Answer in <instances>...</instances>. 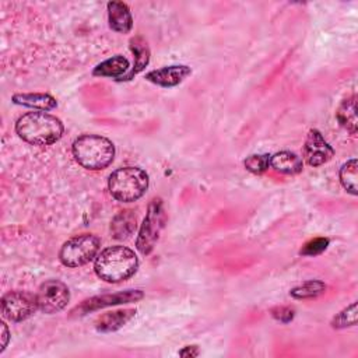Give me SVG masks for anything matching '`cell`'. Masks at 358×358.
Listing matches in <instances>:
<instances>
[{"instance_id":"5bb4252c","label":"cell","mask_w":358,"mask_h":358,"mask_svg":"<svg viewBox=\"0 0 358 358\" xmlns=\"http://www.w3.org/2000/svg\"><path fill=\"white\" fill-rule=\"evenodd\" d=\"M129 46H130V50L134 55V66L119 81H122V80H131L136 74L143 71L145 69V66L148 64V62H150V48H148L147 41L143 36H140V35L133 36L129 41Z\"/></svg>"},{"instance_id":"ac0fdd59","label":"cell","mask_w":358,"mask_h":358,"mask_svg":"<svg viewBox=\"0 0 358 358\" xmlns=\"http://www.w3.org/2000/svg\"><path fill=\"white\" fill-rule=\"evenodd\" d=\"M338 123L352 136L357 134V127H358V119H357V96L352 95L347 99H344L337 112H336Z\"/></svg>"},{"instance_id":"4fadbf2b","label":"cell","mask_w":358,"mask_h":358,"mask_svg":"<svg viewBox=\"0 0 358 358\" xmlns=\"http://www.w3.org/2000/svg\"><path fill=\"white\" fill-rule=\"evenodd\" d=\"M270 168L282 175H296L303 169V161L291 151H280L270 157Z\"/></svg>"},{"instance_id":"7c38bea8","label":"cell","mask_w":358,"mask_h":358,"mask_svg":"<svg viewBox=\"0 0 358 358\" xmlns=\"http://www.w3.org/2000/svg\"><path fill=\"white\" fill-rule=\"evenodd\" d=\"M106 7L109 27L119 34L130 32L133 28V17L129 6L123 1H109Z\"/></svg>"},{"instance_id":"7402d4cb","label":"cell","mask_w":358,"mask_h":358,"mask_svg":"<svg viewBox=\"0 0 358 358\" xmlns=\"http://www.w3.org/2000/svg\"><path fill=\"white\" fill-rule=\"evenodd\" d=\"M333 329H344L348 326L357 324V302H352L350 306L344 308L340 313H337L331 322Z\"/></svg>"},{"instance_id":"44dd1931","label":"cell","mask_w":358,"mask_h":358,"mask_svg":"<svg viewBox=\"0 0 358 358\" xmlns=\"http://www.w3.org/2000/svg\"><path fill=\"white\" fill-rule=\"evenodd\" d=\"M324 292H326V284L323 281L309 280L298 287H294L289 291V295L294 296L295 299H310V298H316Z\"/></svg>"},{"instance_id":"6da1fadb","label":"cell","mask_w":358,"mask_h":358,"mask_svg":"<svg viewBox=\"0 0 358 358\" xmlns=\"http://www.w3.org/2000/svg\"><path fill=\"white\" fill-rule=\"evenodd\" d=\"M64 126L62 120L48 112H28L18 117L15 133L21 140L32 145H50L60 140Z\"/></svg>"},{"instance_id":"4316f807","label":"cell","mask_w":358,"mask_h":358,"mask_svg":"<svg viewBox=\"0 0 358 358\" xmlns=\"http://www.w3.org/2000/svg\"><path fill=\"white\" fill-rule=\"evenodd\" d=\"M179 355H182V357H197L199 355V348H197V345H186L183 350L179 351Z\"/></svg>"},{"instance_id":"3957f363","label":"cell","mask_w":358,"mask_h":358,"mask_svg":"<svg viewBox=\"0 0 358 358\" xmlns=\"http://www.w3.org/2000/svg\"><path fill=\"white\" fill-rule=\"evenodd\" d=\"M74 159L88 171H101L109 166L115 158L113 143L98 134H83L71 145Z\"/></svg>"},{"instance_id":"30bf717a","label":"cell","mask_w":358,"mask_h":358,"mask_svg":"<svg viewBox=\"0 0 358 358\" xmlns=\"http://www.w3.org/2000/svg\"><path fill=\"white\" fill-rule=\"evenodd\" d=\"M334 155L333 147L324 140L322 133L310 129L306 134L303 144V159L308 165L316 168L329 162Z\"/></svg>"},{"instance_id":"8fae6325","label":"cell","mask_w":358,"mask_h":358,"mask_svg":"<svg viewBox=\"0 0 358 358\" xmlns=\"http://www.w3.org/2000/svg\"><path fill=\"white\" fill-rule=\"evenodd\" d=\"M190 74H192V69L189 66L173 64V66H166V67L148 71L145 74V80L155 85L169 88V87H176Z\"/></svg>"},{"instance_id":"ffe728a7","label":"cell","mask_w":358,"mask_h":358,"mask_svg":"<svg viewBox=\"0 0 358 358\" xmlns=\"http://www.w3.org/2000/svg\"><path fill=\"white\" fill-rule=\"evenodd\" d=\"M358 162L355 158L347 161L345 164H343V166L340 168V182L343 185V187L351 193L352 196H357L358 193V186H357V180H358Z\"/></svg>"},{"instance_id":"d6986e66","label":"cell","mask_w":358,"mask_h":358,"mask_svg":"<svg viewBox=\"0 0 358 358\" xmlns=\"http://www.w3.org/2000/svg\"><path fill=\"white\" fill-rule=\"evenodd\" d=\"M136 229V215L130 210L120 211L110 222V232L115 239H126Z\"/></svg>"},{"instance_id":"2e32d148","label":"cell","mask_w":358,"mask_h":358,"mask_svg":"<svg viewBox=\"0 0 358 358\" xmlns=\"http://www.w3.org/2000/svg\"><path fill=\"white\" fill-rule=\"evenodd\" d=\"M129 60L122 56V55H115L99 64H96L92 70V74L95 77H110V78H117L120 80L123 76L129 73Z\"/></svg>"},{"instance_id":"8992f818","label":"cell","mask_w":358,"mask_h":358,"mask_svg":"<svg viewBox=\"0 0 358 358\" xmlns=\"http://www.w3.org/2000/svg\"><path fill=\"white\" fill-rule=\"evenodd\" d=\"M165 221L166 214L161 199H152L148 204L145 217L143 220V224L136 239V248L141 255L145 256L152 252L158 242L159 234L165 225Z\"/></svg>"},{"instance_id":"5b68a950","label":"cell","mask_w":358,"mask_h":358,"mask_svg":"<svg viewBox=\"0 0 358 358\" xmlns=\"http://www.w3.org/2000/svg\"><path fill=\"white\" fill-rule=\"evenodd\" d=\"M101 239L94 234H81L67 239L59 252V259L66 267H80L96 257Z\"/></svg>"},{"instance_id":"cb8c5ba5","label":"cell","mask_w":358,"mask_h":358,"mask_svg":"<svg viewBox=\"0 0 358 358\" xmlns=\"http://www.w3.org/2000/svg\"><path fill=\"white\" fill-rule=\"evenodd\" d=\"M327 246H329L327 238H315V239H310L309 242H306L302 246V249L299 250V253L303 256H317L322 252H324Z\"/></svg>"},{"instance_id":"9a60e30c","label":"cell","mask_w":358,"mask_h":358,"mask_svg":"<svg viewBox=\"0 0 358 358\" xmlns=\"http://www.w3.org/2000/svg\"><path fill=\"white\" fill-rule=\"evenodd\" d=\"M136 316V309H119L101 315L96 319V330L102 333L116 331Z\"/></svg>"},{"instance_id":"603a6c76","label":"cell","mask_w":358,"mask_h":358,"mask_svg":"<svg viewBox=\"0 0 358 358\" xmlns=\"http://www.w3.org/2000/svg\"><path fill=\"white\" fill-rule=\"evenodd\" d=\"M270 157L268 154H253L243 161V165L249 172L260 175L270 168Z\"/></svg>"},{"instance_id":"277c9868","label":"cell","mask_w":358,"mask_h":358,"mask_svg":"<svg viewBox=\"0 0 358 358\" xmlns=\"http://www.w3.org/2000/svg\"><path fill=\"white\" fill-rule=\"evenodd\" d=\"M148 175L138 166H123L113 171L108 180V189L113 199L122 203L138 200L148 189Z\"/></svg>"},{"instance_id":"ba28073f","label":"cell","mask_w":358,"mask_h":358,"mask_svg":"<svg viewBox=\"0 0 358 358\" xmlns=\"http://www.w3.org/2000/svg\"><path fill=\"white\" fill-rule=\"evenodd\" d=\"M38 309L43 313L52 315L63 310L70 301L69 287L59 280H48L41 284L36 292Z\"/></svg>"},{"instance_id":"9c48e42d","label":"cell","mask_w":358,"mask_h":358,"mask_svg":"<svg viewBox=\"0 0 358 358\" xmlns=\"http://www.w3.org/2000/svg\"><path fill=\"white\" fill-rule=\"evenodd\" d=\"M144 294L140 289H127L116 294H105V295H96L92 298H88L83 301L80 305H77L70 313L73 316H83L85 313L113 306V305H120V303H129V302H137L143 299Z\"/></svg>"},{"instance_id":"e0dca14e","label":"cell","mask_w":358,"mask_h":358,"mask_svg":"<svg viewBox=\"0 0 358 358\" xmlns=\"http://www.w3.org/2000/svg\"><path fill=\"white\" fill-rule=\"evenodd\" d=\"M13 102L17 105H22L27 108H32L36 110H52L57 108V101L49 94L45 92H27V94H14Z\"/></svg>"},{"instance_id":"7a4b0ae2","label":"cell","mask_w":358,"mask_h":358,"mask_svg":"<svg viewBox=\"0 0 358 358\" xmlns=\"http://www.w3.org/2000/svg\"><path fill=\"white\" fill-rule=\"evenodd\" d=\"M138 267L136 253L122 245L103 249L95 257L94 270L96 275L106 282H120L130 278Z\"/></svg>"},{"instance_id":"484cf974","label":"cell","mask_w":358,"mask_h":358,"mask_svg":"<svg viewBox=\"0 0 358 358\" xmlns=\"http://www.w3.org/2000/svg\"><path fill=\"white\" fill-rule=\"evenodd\" d=\"M8 340H10L8 327H7V324H6L4 322H1V348H0V351H1V352H3V351H4V348L7 347Z\"/></svg>"},{"instance_id":"52a82bcc","label":"cell","mask_w":358,"mask_h":358,"mask_svg":"<svg viewBox=\"0 0 358 358\" xmlns=\"http://www.w3.org/2000/svg\"><path fill=\"white\" fill-rule=\"evenodd\" d=\"M38 310L36 295L27 291H10L1 298L3 317L10 322H22Z\"/></svg>"},{"instance_id":"d4e9b609","label":"cell","mask_w":358,"mask_h":358,"mask_svg":"<svg viewBox=\"0 0 358 358\" xmlns=\"http://www.w3.org/2000/svg\"><path fill=\"white\" fill-rule=\"evenodd\" d=\"M270 313L275 320L281 323H289L295 316V310L289 306H275L270 310Z\"/></svg>"}]
</instances>
